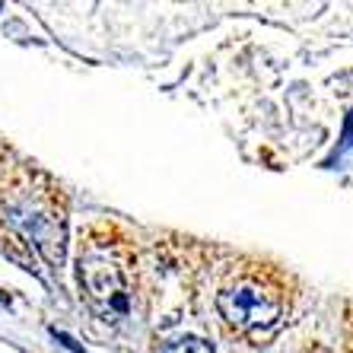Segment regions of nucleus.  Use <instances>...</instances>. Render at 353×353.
<instances>
[{
	"mask_svg": "<svg viewBox=\"0 0 353 353\" xmlns=\"http://www.w3.org/2000/svg\"><path fill=\"white\" fill-rule=\"evenodd\" d=\"M216 309L239 331H268L283 319V293L258 277H242L216 293Z\"/></svg>",
	"mask_w": 353,
	"mask_h": 353,
	"instance_id": "1",
	"label": "nucleus"
},
{
	"mask_svg": "<svg viewBox=\"0 0 353 353\" xmlns=\"http://www.w3.org/2000/svg\"><path fill=\"white\" fill-rule=\"evenodd\" d=\"M80 283L90 296L92 309L105 321L124 319L131 312V287H128V277H124L121 264L112 261L102 252H92V255L80 258Z\"/></svg>",
	"mask_w": 353,
	"mask_h": 353,
	"instance_id": "2",
	"label": "nucleus"
},
{
	"mask_svg": "<svg viewBox=\"0 0 353 353\" xmlns=\"http://www.w3.org/2000/svg\"><path fill=\"white\" fill-rule=\"evenodd\" d=\"M344 147H353V112L347 115V124H344Z\"/></svg>",
	"mask_w": 353,
	"mask_h": 353,
	"instance_id": "4",
	"label": "nucleus"
},
{
	"mask_svg": "<svg viewBox=\"0 0 353 353\" xmlns=\"http://www.w3.org/2000/svg\"><path fill=\"white\" fill-rule=\"evenodd\" d=\"M159 353H214L210 350V344L207 341H201V337H179V341H169V344L163 347Z\"/></svg>",
	"mask_w": 353,
	"mask_h": 353,
	"instance_id": "3",
	"label": "nucleus"
}]
</instances>
